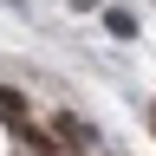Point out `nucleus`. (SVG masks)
Masks as SVG:
<instances>
[{
    "instance_id": "nucleus-1",
    "label": "nucleus",
    "mask_w": 156,
    "mask_h": 156,
    "mask_svg": "<svg viewBox=\"0 0 156 156\" xmlns=\"http://www.w3.org/2000/svg\"><path fill=\"white\" fill-rule=\"evenodd\" d=\"M52 130H58V143H72V150H91V143H98V130L85 124V117H72V111H58Z\"/></svg>"
},
{
    "instance_id": "nucleus-2",
    "label": "nucleus",
    "mask_w": 156,
    "mask_h": 156,
    "mask_svg": "<svg viewBox=\"0 0 156 156\" xmlns=\"http://www.w3.org/2000/svg\"><path fill=\"white\" fill-rule=\"evenodd\" d=\"M0 117H7L13 130L26 124V91H13V85H0Z\"/></svg>"
},
{
    "instance_id": "nucleus-3",
    "label": "nucleus",
    "mask_w": 156,
    "mask_h": 156,
    "mask_svg": "<svg viewBox=\"0 0 156 156\" xmlns=\"http://www.w3.org/2000/svg\"><path fill=\"white\" fill-rule=\"evenodd\" d=\"M104 26H111V33H117V39H130V33H136V20H130V13H124V7H111V13H104Z\"/></svg>"
},
{
    "instance_id": "nucleus-4",
    "label": "nucleus",
    "mask_w": 156,
    "mask_h": 156,
    "mask_svg": "<svg viewBox=\"0 0 156 156\" xmlns=\"http://www.w3.org/2000/svg\"><path fill=\"white\" fill-rule=\"evenodd\" d=\"M150 130H156V104H150Z\"/></svg>"
}]
</instances>
